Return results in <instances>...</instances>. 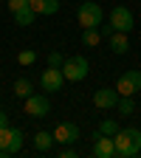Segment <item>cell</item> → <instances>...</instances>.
Returning a JSON list of instances; mask_svg holds the SVG:
<instances>
[{"instance_id": "obj_7", "label": "cell", "mask_w": 141, "mask_h": 158, "mask_svg": "<svg viewBox=\"0 0 141 158\" xmlns=\"http://www.w3.org/2000/svg\"><path fill=\"white\" fill-rule=\"evenodd\" d=\"M62 82H65L62 68H51L48 65V71H43V76H39V88H43L45 93H56L59 88H62Z\"/></svg>"}, {"instance_id": "obj_10", "label": "cell", "mask_w": 141, "mask_h": 158, "mask_svg": "<svg viewBox=\"0 0 141 158\" xmlns=\"http://www.w3.org/2000/svg\"><path fill=\"white\" fill-rule=\"evenodd\" d=\"M93 105L99 110H113L118 105V90L116 88H102V90H96L93 93Z\"/></svg>"}, {"instance_id": "obj_12", "label": "cell", "mask_w": 141, "mask_h": 158, "mask_svg": "<svg viewBox=\"0 0 141 158\" xmlns=\"http://www.w3.org/2000/svg\"><path fill=\"white\" fill-rule=\"evenodd\" d=\"M110 48H113V54H127L130 51V43H127V34L124 31H113L110 34Z\"/></svg>"}, {"instance_id": "obj_6", "label": "cell", "mask_w": 141, "mask_h": 158, "mask_svg": "<svg viewBox=\"0 0 141 158\" xmlns=\"http://www.w3.org/2000/svg\"><path fill=\"white\" fill-rule=\"evenodd\" d=\"M116 90L118 96H135L141 93V71H124L116 82Z\"/></svg>"}, {"instance_id": "obj_16", "label": "cell", "mask_w": 141, "mask_h": 158, "mask_svg": "<svg viewBox=\"0 0 141 158\" xmlns=\"http://www.w3.org/2000/svg\"><path fill=\"white\" fill-rule=\"evenodd\" d=\"M51 144H54V133L39 130V133L34 135V147H37L39 152H48V150H51Z\"/></svg>"}, {"instance_id": "obj_3", "label": "cell", "mask_w": 141, "mask_h": 158, "mask_svg": "<svg viewBox=\"0 0 141 158\" xmlns=\"http://www.w3.org/2000/svg\"><path fill=\"white\" fill-rule=\"evenodd\" d=\"M76 20H79V26H82V28H99V26H102V20H105V11H102L99 3L85 0V3H79V9H76Z\"/></svg>"}, {"instance_id": "obj_4", "label": "cell", "mask_w": 141, "mask_h": 158, "mask_svg": "<svg viewBox=\"0 0 141 158\" xmlns=\"http://www.w3.org/2000/svg\"><path fill=\"white\" fill-rule=\"evenodd\" d=\"M88 71H90V62L85 56H65V62H62V73L68 82H82V79H88Z\"/></svg>"}, {"instance_id": "obj_19", "label": "cell", "mask_w": 141, "mask_h": 158, "mask_svg": "<svg viewBox=\"0 0 141 158\" xmlns=\"http://www.w3.org/2000/svg\"><path fill=\"white\" fill-rule=\"evenodd\" d=\"M99 133H102V135H116L118 133V122H116V118H105V122L99 124Z\"/></svg>"}, {"instance_id": "obj_9", "label": "cell", "mask_w": 141, "mask_h": 158, "mask_svg": "<svg viewBox=\"0 0 141 158\" xmlns=\"http://www.w3.org/2000/svg\"><path fill=\"white\" fill-rule=\"evenodd\" d=\"M93 155L96 158H116V144H113V135H102V133H93Z\"/></svg>"}, {"instance_id": "obj_22", "label": "cell", "mask_w": 141, "mask_h": 158, "mask_svg": "<svg viewBox=\"0 0 141 158\" xmlns=\"http://www.w3.org/2000/svg\"><path fill=\"white\" fill-rule=\"evenodd\" d=\"M62 62H65V56L59 54V51H51V54H48V65H51V68H62Z\"/></svg>"}, {"instance_id": "obj_23", "label": "cell", "mask_w": 141, "mask_h": 158, "mask_svg": "<svg viewBox=\"0 0 141 158\" xmlns=\"http://www.w3.org/2000/svg\"><path fill=\"white\" fill-rule=\"evenodd\" d=\"M59 158H76V150L71 144H65V150H59Z\"/></svg>"}, {"instance_id": "obj_13", "label": "cell", "mask_w": 141, "mask_h": 158, "mask_svg": "<svg viewBox=\"0 0 141 158\" xmlns=\"http://www.w3.org/2000/svg\"><path fill=\"white\" fill-rule=\"evenodd\" d=\"M31 9L37 14H56L59 11V0H31Z\"/></svg>"}, {"instance_id": "obj_25", "label": "cell", "mask_w": 141, "mask_h": 158, "mask_svg": "<svg viewBox=\"0 0 141 158\" xmlns=\"http://www.w3.org/2000/svg\"><path fill=\"white\" fill-rule=\"evenodd\" d=\"M113 31H116V28H113V26H110V23H107V26H105V28H102V37H110V34H113Z\"/></svg>"}, {"instance_id": "obj_24", "label": "cell", "mask_w": 141, "mask_h": 158, "mask_svg": "<svg viewBox=\"0 0 141 158\" xmlns=\"http://www.w3.org/2000/svg\"><path fill=\"white\" fill-rule=\"evenodd\" d=\"M0 127H9V116H6L3 110H0Z\"/></svg>"}, {"instance_id": "obj_8", "label": "cell", "mask_w": 141, "mask_h": 158, "mask_svg": "<svg viewBox=\"0 0 141 158\" xmlns=\"http://www.w3.org/2000/svg\"><path fill=\"white\" fill-rule=\"evenodd\" d=\"M133 23H135V20H133V11L127 9V6H116L113 11H110V26L116 28V31H130L133 28Z\"/></svg>"}, {"instance_id": "obj_5", "label": "cell", "mask_w": 141, "mask_h": 158, "mask_svg": "<svg viewBox=\"0 0 141 158\" xmlns=\"http://www.w3.org/2000/svg\"><path fill=\"white\" fill-rule=\"evenodd\" d=\"M48 113H51V99L45 96V90H43V93H31V96L26 99V116L45 118Z\"/></svg>"}, {"instance_id": "obj_20", "label": "cell", "mask_w": 141, "mask_h": 158, "mask_svg": "<svg viewBox=\"0 0 141 158\" xmlns=\"http://www.w3.org/2000/svg\"><path fill=\"white\" fill-rule=\"evenodd\" d=\"M6 6H9V11L14 14V11H20V9L31 6V0H6Z\"/></svg>"}, {"instance_id": "obj_14", "label": "cell", "mask_w": 141, "mask_h": 158, "mask_svg": "<svg viewBox=\"0 0 141 158\" xmlns=\"http://www.w3.org/2000/svg\"><path fill=\"white\" fill-rule=\"evenodd\" d=\"M34 93V82L28 76H20V79H14V96H20V99H28Z\"/></svg>"}, {"instance_id": "obj_11", "label": "cell", "mask_w": 141, "mask_h": 158, "mask_svg": "<svg viewBox=\"0 0 141 158\" xmlns=\"http://www.w3.org/2000/svg\"><path fill=\"white\" fill-rule=\"evenodd\" d=\"M76 138H79V127L73 122H62L54 127V141L59 144H76Z\"/></svg>"}, {"instance_id": "obj_21", "label": "cell", "mask_w": 141, "mask_h": 158, "mask_svg": "<svg viewBox=\"0 0 141 158\" xmlns=\"http://www.w3.org/2000/svg\"><path fill=\"white\" fill-rule=\"evenodd\" d=\"M34 59H37V54H34V51H20L17 62H20V65H34Z\"/></svg>"}, {"instance_id": "obj_1", "label": "cell", "mask_w": 141, "mask_h": 158, "mask_svg": "<svg viewBox=\"0 0 141 158\" xmlns=\"http://www.w3.org/2000/svg\"><path fill=\"white\" fill-rule=\"evenodd\" d=\"M116 144V155L118 158H135L141 155V130L135 127H118V133L113 135Z\"/></svg>"}, {"instance_id": "obj_18", "label": "cell", "mask_w": 141, "mask_h": 158, "mask_svg": "<svg viewBox=\"0 0 141 158\" xmlns=\"http://www.w3.org/2000/svg\"><path fill=\"white\" fill-rule=\"evenodd\" d=\"M118 113L122 116H133V110H135V102H133V96H118Z\"/></svg>"}, {"instance_id": "obj_2", "label": "cell", "mask_w": 141, "mask_h": 158, "mask_svg": "<svg viewBox=\"0 0 141 158\" xmlns=\"http://www.w3.org/2000/svg\"><path fill=\"white\" fill-rule=\"evenodd\" d=\"M23 141H26V135L20 127H0V158H6V155H14L23 150Z\"/></svg>"}, {"instance_id": "obj_15", "label": "cell", "mask_w": 141, "mask_h": 158, "mask_svg": "<svg viewBox=\"0 0 141 158\" xmlns=\"http://www.w3.org/2000/svg\"><path fill=\"white\" fill-rule=\"evenodd\" d=\"M11 17H14V23H17V26H34V20H37V11H34L31 6H26V9L14 11Z\"/></svg>"}, {"instance_id": "obj_17", "label": "cell", "mask_w": 141, "mask_h": 158, "mask_svg": "<svg viewBox=\"0 0 141 158\" xmlns=\"http://www.w3.org/2000/svg\"><path fill=\"white\" fill-rule=\"evenodd\" d=\"M82 43L88 48H96L99 43H102V31L99 28H82Z\"/></svg>"}]
</instances>
